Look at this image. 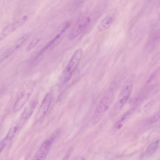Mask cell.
I'll list each match as a JSON object with an SVG mask.
<instances>
[{
	"label": "cell",
	"mask_w": 160,
	"mask_h": 160,
	"mask_svg": "<svg viewBox=\"0 0 160 160\" xmlns=\"http://www.w3.org/2000/svg\"><path fill=\"white\" fill-rule=\"evenodd\" d=\"M133 78L128 79L122 86L117 101L111 112V116H115L127 102L129 96L133 83Z\"/></svg>",
	"instance_id": "6da1fadb"
},
{
	"label": "cell",
	"mask_w": 160,
	"mask_h": 160,
	"mask_svg": "<svg viewBox=\"0 0 160 160\" xmlns=\"http://www.w3.org/2000/svg\"><path fill=\"white\" fill-rule=\"evenodd\" d=\"M112 91H108L101 100L93 115L92 123L95 124L98 123L108 110L111 103L113 96Z\"/></svg>",
	"instance_id": "7a4b0ae2"
},
{
	"label": "cell",
	"mask_w": 160,
	"mask_h": 160,
	"mask_svg": "<svg viewBox=\"0 0 160 160\" xmlns=\"http://www.w3.org/2000/svg\"><path fill=\"white\" fill-rule=\"evenodd\" d=\"M83 54V50L80 48L74 53L62 74L61 80L66 83L70 79L72 74L78 66Z\"/></svg>",
	"instance_id": "3957f363"
},
{
	"label": "cell",
	"mask_w": 160,
	"mask_h": 160,
	"mask_svg": "<svg viewBox=\"0 0 160 160\" xmlns=\"http://www.w3.org/2000/svg\"><path fill=\"white\" fill-rule=\"evenodd\" d=\"M33 84H27L19 94L13 107L15 112L19 111L29 99L33 91Z\"/></svg>",
	"instance_id": "277c9868"
},
{
	"label": "cell",
	"mask_w": 160,
	"mask_h": 160,
	"mask_svg": "<svg viewBox=\"0 0 160 160\" xmlns=\"http://www.w3.org/2000/svg\"><path fill=\"white\" fill-rule=\"evenodd\" d=\"M38 103L34 100L31 101L24 109L17 126L18 129L21 128L29 119L33 113Z\"/></svg>",
	"instance_id": "5b68a950"
},
{
	"label": "cell",
	"mask_w": 160,
	"mask_h": 160,
	"mask_svg": "<svg viewBox=\"0 0 160 160\" xmlns=\"http://www.w3.org/2000/svg\"><path fill=\"white\" fill-rule=\"evenodd\" d=\"M27 19V16H24L5 28L0 32V41L26 22Z\"/></svg>",
	"instance_id": "8992f818"
},
{
	"label": "cell",
	"mask_w": 160,
	"mask_h": 160,
	"mask_svg": "<svg viewBox=\"0 0 160 160\" xmlns=\"http://www.w3.org/2000/svg\"><path fill=\"white\" fill-rule=\"evenodd\" d=\"M53 137L45 141L41 145L32 160H45L50 149Z\"/></svg>",
	"instance_id": "52a82bcc"
},
{
	"label": "cell",
	"mask_w": 160,
	"mask_h": 160,
	"mask_svg": "<svg viewBox=\"0 0 160 160\" xmlns=\"http://www.w3.org/2000/svg\"><path fill=\"white\" fill-rule=\"evenodd\" d=\"M52 96L50 92L48 93L42 101L36 116L37 121L41 120L45 115L50 106Z\"/></svg>",
	"instance_id": "ba28073f"
},
{
	"label": "cell",
	"mask_w": 160,
	"mask_h": 160,
	"mask_svg": "<svg viewBox=\"0 0 160 160\" xmlns=\"http://www.w3.org/2000/svg\"><path fill=\"white\" fill-rule=\"evenodd\" d=\"M70 23L69 22H67L65 25L64 27L61 31L58 33L53 39L48 42L40 50L38 54L35 58L36 60L48 48H49L54 42L60 37L61 35L64 33L66 30L69 27Z\"/></svg>",
	"instance_id": "9c48e42d"
},
{
	"label": "cell",
	"mask_w": 160,
	"mask_h": 160,
	"mask_svg": "<svg viewBox=\"0 0 160 160\" xmlns=\"http://www.w3.org/2000/svg\"><path fill=\"white\" fill-rule=\"evenodd\" d=\"M113 20V18L108 16L104 18L100 22L98 28L100 30H104L108 29L111 26Z\"/></svg>",
	"instance_id": "30bf717a"
},
{
	"label": "cell",
	"mask_w": 160,
	"mask_h": 160,
	"mask_svg": "<svg viewBox=\"0 0 160 160\" xmlns=\"http://www.w3.org/2000/svg\"><path fill=\"white\" fill-rule=\"evenodd\" d=\"M86 28L83 23L79 24L76 25L70 35L69 39L70 40H72L77 37Z\"/></svg>",
	"instance_id": "8fae6325"
},
{
	"label": "cell",
	"mask_w": 160,
	"mask_h": 160,
	"mask_svg": "<svg viewBox=\"0 0 160 160\" xmlns=\"http://www.w3.org/2000/svg\"><path fill=\"white\" fill-rule=\"evenodd\" d=\"M132 110H130L126 112L115 124L114 127L116 129L118 130L123 126L125 121L127 120L131 113Z\"/></svg>",
	"instance_id": "7c38bea8"
},
{
	"label": "cell",
	"mask_w": 160,
	"mask_h": 160,
	"mask_svg": "<svg viewBox=\"0 0 160 160\" xmlns=\"http://www.w3.org/2000/svg\"><path fill=\"white\" fill-rule=\"evenodd\" d=\"M18 129V128L17 125L13 126L10 128L7 135L4 139L6 143L12 140L15 135Z\"/></svg>",
	"instance_id": "4fadbf2b"
},
{
	"label": "cell",
	"mask_w": 160,
	"mask_h": 160,
	"mask_svg": "<svg viewBox=\"0 0 160 160\" xmlns=\"http://www.w3.org/2000/svg\"><path fill=\"white\" fill-rule=\"evenodd\" d=\"M159 140L152 143L148 147L146 150V154L147 155H152L157 149L159 145Z\"/></svg>",
	"instance_id": "5bb4252c"
},
{
	"label": "cell",
	"mask_w": 160,
	"mask_h": 160,
	"mask_svg": "<svg viewBox=\"0 0 160 160\" xmlns=\"http://www.w3.org/2000/svg\"><path fill=\"white\" fill-rule=\"evenodd\" d=\"M160 118V112L158 111L154 115L147 119L146 121V124L150 125L157 122Z\"/></svg>",
	"instance_id": "9a60e30c"
},
{
	"label": "cell",
	"mask_w": 160,
	"mask_h": 160,
	"mask_svg": "<svg viewBox=\"0 0 160 160\" xmlns=\"http://www.w3.org/2000/svg\"><path fill=\"white\" fill-rule=\"evenodd\" d=\"M39 41V39L37 38H35L32 39L27 47L26 51L28 52L32 49L37 45Z\"/></svg>",
	"instance_id": "2e32d148"
},
{
	"label": "cell",
	"mask_w": 160,
	"mask_h": 160,
	"mask_svg": "<svg viewBox=\"0 0 160 160\" xmlns=\"http://www.w3.org/2000/svg\"><path fill=\"white\" fill-rule=\"evenodd\" d=\"M155 102V100H154L150 102L147 103L144 107L143 109L144 111H146L149 109Z\"/></svg>",
	"instance_id": "e0dca14e"
},
{
	"label": "cell",
	"mask_w": 160,
	"mask_h": 160,
	"mask_svg": "<svg viewBox=\"0 0 160 160\" xmlns=\"http://www.w3.org/2000/svg\"><path fill=\"white\" fill-rule=\"evenodd\" d=\"M72 150V148H70L66 152L64 157L62 160H68Z\"/></svg>",
	"instance_id": "ac0fdd59"
},
{
	"label": "cell",
	"mask_w": 160,
	"mask_h": 160,
	"mask_svg": "<svg viewBox=\"0 0 160 160\" xmlns=\"http://www.w3.org/2000/svg\"><path fill=\"white\" fill-rule=\"evenodd\" d=\"M6 144L4 139L0 141V154Z\"/></svg>",
	"instance_id": "d6986e66"
},
{
	"label": "cell",
	"mask_w": 160,
	"mask_h": 160,
	"mask_svg": "<svg viewBox=\"0 0 160 160\" xmlns=\"http://www.w3.org/2000/svg\"><path fill=\"white\" fill-rule=\"evenodd\" d=\"M157 70L154 72L150 77V78H149L148 80L147 81V82L148 83L149 82H150L152 80V79H153V78L156 76V74L157 73Z\"/></svg>",
	"instance_id": "ffe728a7"
},
{
	"label": "cell",
	"mask_w": 160,
	"mask_h": 160,
	"mask_svg": "<svg viewBox=\"0 0 160 160\" xmlns=\"http://www.w3.org/2000/svg\"><path fill=\"white\" fill-rule=\"evenodd\" d=\"M77 160H86L83 157Z\"/></svg>",
	"instance_id": "44dd1931"
},
{
	"label": "cell",
	"mask_w": 160,
	"mask_h": 160,
	"mask_svg": "<svg viewBox=\"0 0 160 160\" xmlns=\"http://www.w3.org/2000/svg\"><path fill=\"white\" fill-rule=\"evenodd\" d=\"M2 62L1 60V59H0V63Z\"/></svg>",
	"instance_id": "7402d4cb"
}]
</instances>
